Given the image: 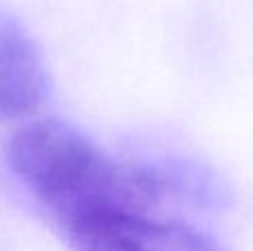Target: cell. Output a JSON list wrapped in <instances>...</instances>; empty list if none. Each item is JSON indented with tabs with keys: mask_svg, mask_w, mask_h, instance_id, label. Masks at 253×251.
Listing matches in <instances>:
<instances>
[{
	"mask_svg": "<svg viewBox=\"0 0 253 251\" xmlns=\"http://www.w3.org/2000/svg\"><path fill=\"white\" fill-rule=\"evenodd\" d=\"M4 156L56 229L100 209H158L171 191V176L120 163L78 129L51 118L16 129Z\"/></svg>",
	"mask_w": 253,
	"mask_h": 251,
	"instance_id": "cell-1",
	"label": "cell"
},
{
	"mask_svg": "<svg viewBox=\"0 0 253 251\" xmlns=\"http://www.w3.org/2000/svg\"><path fill=\"white\" fill-rule=\"evenodd\" d=\"M49 76L31 34L0 11V120H20L42 107Z\"/></svg>",
	"mask_w": 253,
	"mask_h": 251,
	"instance_id": "cell-3",
	"label": "cell"
},
{
	"mask_svg": "<svg viewBox=\"0 0 253 251\" xmlns=\"http://www.w3.org/2000/svg\"><path fill=\"white\" fill-rule=\"evenodd\" d=\"M58 231L71 251H227L196 227L158 209H100Z\"/></svg>",
	"mask_w": 253,
	"mask_h": 251,
	"instance_id": "cell-2",
	"label": "cell"
}]
</instances>
